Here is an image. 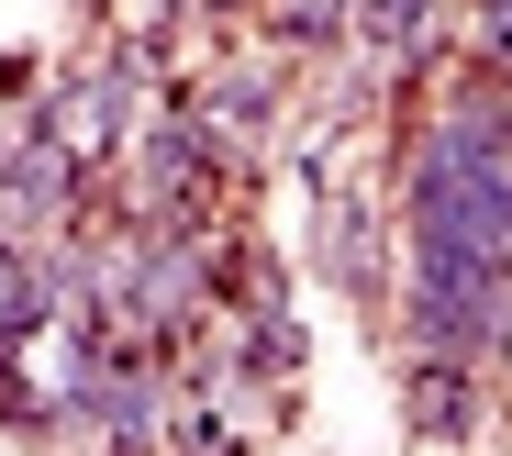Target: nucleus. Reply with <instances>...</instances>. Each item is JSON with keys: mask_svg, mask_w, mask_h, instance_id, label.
I'll return each instance as SVG.
<instances>
[{"mask_svg": "<svg viewBox=\"0 0 512 456\" xmlns=\"http://www.w3.org/2000/svg\"><path fill=\"white\" fill-rule=\"evenodd\" d=\"M401 434L412 445H479L490 434V356H423V345H401Z\"/></svg>", "mask_w": 512, "mask_h": 456, "instance_id": "f257e3e1", "label": "nucleus"}, {"mask_svg": "<svg viewBox=\"0 0 512 456\" xmlns=\"http://www.w3.org/2000/svg\"><path fill=\"white\" fill-rule=\"evenodd\" d=\"M401 234V212L390 201H368V190H346V201H312V267H323V279L334 290H346V301H379V245Z\"/></svg>", "mask_w": 512, "mask_h": 456, "instance_id": "f03ea898", "label": "nucleus"}, {"mask_svg": "<svg viewBox=\"0 0 512 456\" xmlns=\"http://www.w3.org/2000/svg\"><path fill=\"white\" fill-rule=\"evenodd\" d=\"M279 101H290V56H234V67H212V78H201V112H212V134L234 145V167L268 156Z\"/></svg>", "mask_w": 512, "mask_h": 456, "instance_id": "7ed1b4c3", "label": "nucleus"}, {"mask_svg": "<svg viewBox=\"0 0 512 456\" xmlns=\"http://www.w3.org/2000/svg\"><path fill=\"white\" fill-rule=\"evenodd\" d=\"M256 34L290 67H323V56H357V0H256Z\"/></svg>", "mask_w": 512, "mask_h": 456, "instance_id": "20e7f679", "label": "nucleus"}, {"mask_svg": "<svg viewBox=\"0 0 512 456\" xmlns=\"http://www.w3.org/2000/svg\"><path fill=\"white\" fill-rule=\"evenodd\" d=\"M446 34V0H357V67L390 78L412 45H435Z\"/></svg>", "mask_w": 512, "mask_h": 456, "instance_id": "39448f33", "label": "nucleus"}, {"mask_svg": "<svg viewBox=\"0 0 512 456\" xmlns=\"http://www.w3.org/2000/svg\"><path fill=\"white\" fill-rule=\"evenodd\" d=\"M0 434L12 445H56L67 434V401L34 379V345H0Z\"/></svg>", "mask_w": 512, "mask_h": 456, "instance_id": "423d86ee", "label": "nucleus"}, {"mask_svg": "<svg viewBox=\"0 0 512 456\" xmlns=\"http://www.w3.org/2000/svg\"><path fill=\"white\" fill-rule=\"evenodd\" d=\"M167 456H245V434L223 423L212 390H179V412H167Z\"/></svg>", "mask_w": 512, "mask_h": 456, "instance_id": "0eeeda50", "label": "nucleus"}, {"mask_svg": "<svg viewBox=\"0 0 512 456\" xmlns=\"http://www.w3.org/2000/svg\"><path fill=\"white\" fill-rule=\"evenodd\" d=\"M468 67L512 78V0H468Z\"/></svg>", "mask_w": 512, "mask_h": 456, "instance_id": "6e6552de", "label": "nucleus"}, {"mask_svg": "<svg viewBox=\"0 0 512 456\" xmlns=\"http://www.w3.org/2000/svg\"><path fill=\"white\" fill-rule=\"evenodd\" d=\"M234 12L256 23V0H145V23H156V34H167V23H234Z\"/></svg>", "mask_w": 512, "mask_h": 456, "instance_id": "1a4fd4ad", "label": "nucleus"}, {"mask_svg": "<svg viewBox=\"0 0 512 456\" xmlns=\"http://www.w3.org/2000/svg\"><path fill=\"white\" fill-rule=\"evenodd\" d=\"M501 368H512V334H501Z\"/></svg>", "mask_w": 512, "mask_h": 456, "instance_id": "9d476101", "label": "nucleus"}]
</instances>
